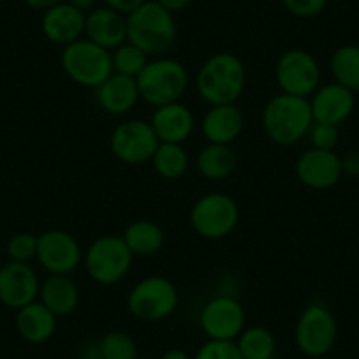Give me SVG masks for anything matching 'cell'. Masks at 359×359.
I'll list each match as a JSON object with an SVG mask.
<instances>
[{
  "label": "cell",
  "instance_id": "1",
  "mask_svg": "<svg viewBox=\"0 0 359 359\" xmlns=\"http://www.w3.org/2000/svg\"><path fill=\"white\" fill-rule=\"evenodd\" d=\"M247 83V71L240 57L220 51L206 58L196 76L198 95L208 106L236 104Z\"/></svg>",
  "mask_w": 359,
  "mask_h": 359
},
{
  "label": "cell",
  "instance_id": "2",
  "mask_svg": "<svg viewBox=\"0 0 359 359\" xmlns=\"http://www.w3.org/2000/svg\"><path fill=\"white\" fill-rule=\"evenodd\" d=\"M178 25L172 13L147 0L127 15V41L136 44L150 58L164 57L176 43Z\"/></svg>",
  "mask_w": 359,
  "mask_h": 359
},
{
  "label": "cell",
  "instance_id": "3",
  "mask_svg": "<svg viewBox=\"0 0 359 359\" xmlns=\"http://www.w3.org/2000/svg\"><path fill=\"white\" fill-rule=\"evenodd\" d=\"M313 126L309 99L280 94L269 99L262 109V129L273 143L291 147L309 136Z\"/></svg>",
  "mask_w": 359,
  "mask_h": 359
},
{
  "label": "cell",
  "instance_id": "4",
  "mask_svg": "<svg viewBox=\"0 0 359 359\" xmlns=\"http://www.w3.org/2000/svg\"><path fill=\"white\" fill-rule=\"evenodd\" d=\"M140 97L154 108L178 102L189 86V72L182 62L169 57L148 60L136 78Z\"/></svg>",
  "mask_w": 359,
  "mask_h": 359
},
{
  "label": "cell",
  "instance_id": "5",
  "mask_svg": "<svg viewBox=\"0 0 359 359\" xmlns=\"http://www.w3.org/2000/svg\"><path fill=\"white\" fill-rule=\"evenodd\" d=\"M133 259V252L122 236L102 234L88 245L83 254V264L95 284L115 285L127 277Z\"/></svg>",
  "mask_w": 359,
  "mask_h": 359
},
{
  "label": "cell",
  "instance_id": "6",
  "mask_svg": "<svg viewBox=\"0 0 359 359\" xmlns=\"http://www.w3.org/2000/svg\"><path fill=\"white\" fill-rule=\"evenodd\" d=\"M60 67L76 85L97 88L113 74L111 51L83 37L69 46H64Z\"/></svg>",
  "mask_w": 359,
  "mask_h": 359
},
{
  "label": "cell",
  "instance_id": "7",
  "mask_svg": "<svg viewBox=\"0 0 359 359\" xmlns=\"http://www.w3.org/2000/svg\"><path fill=\"white\" fill-rule=\"evenodd\" d=\"M178 305V289L162 275L141 278L127 296V309L130 316L143 323H161L171 317Z\"/></svg>",
  "mask_w": 359,
  "mask_h": 359
},
{
  "label": "cell",
  "instance_id": "8",
  "mask_svg": "<svg viewBox=\"0 0 359 359\" xmlns=\"http://www.w3.org/2000/svg\"><path fill=\"white\" fill-rule=\"evenodd\" d=\"M296 347L309 358H323L333 351L338 340L337 317L320 302L309 303L299 313L294 327Z\"/></svg>",
  "mask_w": 359,
  "mask_h": 359
},
{
  "label": "cell",
  "instance_id": "9",
  "mask_svg": "<svg viewBox=\"0 0 359 359\" xmlns=\"http://www.w3.org/2000/svg\"><path fill=\"white\" fill-rule=\"evenodd\" d=\"M240 208L231 196L210 192L201 196L191 210V226L205 240H222L236 229Z\"/></svg>",
  "mask_w": 359,
  "mask_h": 359
},
{
  "label": "cell",
  "instance_id": "10",
  "mask_svg": "<svg viewBox=\"0 0 359 359\" xmlns=\"http://www.w3.org/2000/svg\"><path fill=\"white\" fill-rule=\"evenodd\" d=\"M275 78L282 94L310 99L320 86L319 62L306 50L292 48L278 57Z\"/></svg>",
  "mask_w": 359,
  "mask_h": 359
},
{
  "label": "cell",
  "instance_id": "11",
  "mask_svg": "<svg viewBox=\"0 0 359 359\" xmlns=\"http://www.w3.org/2000/svg\"><path fill=\"white\" fill-rule=\"evenodd\" d=\"M245 320L243 305L229 294L213 296L199 312V326L208 340L234 341L245 330Z\"/></svg>",
  "mask_w": 359,
  "mask_h": 359
},
{
  "label": "cell",
  "instance_id": "12",
  "mask_svg": "<svg viewBox=\"0 0 359 359\" xmlns=\"http://www.w3.org/2000/svg\"><path fill=\"white\" fill-rule=\"evenodd\" d=\"M158 140L147 120H126L115 127L109 137V148L120 162L127 165L144 164L151 161Z\"/></svg>",
  "mask_w": 359,
  "mask_h": 359
},
{
  "label": "cell",
  "instance_id": "13",
  "mask_svg": "<svg viewBox=\"0 0 359 359\" xmlns=\"http://www.w3.org/2000/svg\"><path fill=\"white\" fill-rule=\"evenodd\" d=\"M36 259L50 275H71L83 261L81 245L64 229L44 231L37 236Z\"/></svg>",
  "mask_w": 359,
  "mask_h": 359
},
{
  "label": "cell",
  "instance_id": "14",
  "mask_svg": "<svg viewBox=\"0 0 359 359\" xmlns=\"http://www.w3.org/2000/svg\"><path fill=\"white\" fill-rule=\"evenodd\" d=\"M41 282L29 262L8 261L0 266V303L20 310L39 299Z\"/></svg>",
  "mask_w": 359,
  "mask_h": 359
},
{
  "label": "cell",
  "instance_id": "15",
  "mask_svg": "<svg viewBox=\"0 0 359 359\" xmlns=\"http://www.w3.org/2000/svg\"><path fill=\"white\" fill-rule=\"evenodd\" d=\"M296 176L305 187L327 191L341 180V161L334 150L309 148L296 161Z\"/></svg>",
  "mask_w": 359,
  "mask_h": 359
},
{
  "label": "cell",
  "instance_id": "16",
  "mask_svg": "<svg viewBox=\"0 0 359 359\" xmlns=\"http://www.w3.org/2000/svg\"><path fill=\"white\" fill-rule=\"evenodd\" d=\"M309 101L313 122L340 127L354 111L355 94H352L345 86L338 85L337 81H331L320 85Z\"/></svg>",
  "mask_w": 359,
  "mask_h": 359
},
{
  "label": "cell",
  "instance_id": "17",
  "mask_svg": "<svg viewBox=\"0 0 359 359\" xmlns=\"http://www.w3.org/2000/svg\"><path fill=\"white\" fill-rule=\"evenodd\" d=\"M86 15L65 0L53 8L46 9L41 18V29L50 43L58 46H69L85 36Z\"/></svg>",
  "mask_w": 359,
  "mask_h": 359
},
{
  "label": "cell",
  "instance_id": "18",
  "mask_svg": "<svg viewBox=\"0 0 359 359\" xmlns=\"http://www.w3.org/2000/svg\"><path fill=\"white\" fill-rule=\"evenodd\" d=\"M83 37L104 50L113 51L127 41V16L106 6H97L86 13Z\"/></svg>",
  "mask_w": 359,
  "mask_h": 359
},
{
  "label": "cell",
  "instance_id": "19",
  "mask_svg": "<svg viewBox=\"0 0 359 359\" xmlns=\"http://www.w3.org/2000/svg\"><path fill=\"white\" fill-rule=\"evenodd\" d=\"M150 126L158 143L184 144L194 133L196 118L189 106L178 101L155 108L150 118Z\"/></svg>",
  "mask_w": 359,
  "mask_h": 359
},
{
  "label": "cell",
  "instance_id": "20",
  "mask_svg": "<svg viewBox=\"0 0 359 359\" xmlns=\"http://www.w3.org/2000/svg\"><path fill=\"white\" fill-rule=\"evenodd\" d=\"M95 99L99 108L113 116H123L136 108L140 101L136 78L113 72L102 85L95 88Z\"/></svg>",
  "mask_w": 359,
  "mask_h": 359
},
{
  "label": "cell",
  "instance_id": "21",
  "mask_svg": "<svg viewBox=\"0 0 359 359\" xmlns=\"http://www.w3.org/2000/svg\"><path fill=\"white\" fill-rule=\"evenodd\" d=\"M245 118L236 104L210 106L203 115L201 134L206 143L233 144L243 130Z\"/></svg>",
  "mask_w": 359,
  "mask_h": 359
},
{
  "label": "cell",
  "instance_id": "22",
  "mask_svg": "<svg viewBox=\"0 0 359 359\" xmlns=\"http://www.w3.org/2000/svg\"><path fill=\"white\" fill-rule=\"evenodd\" d=\"M16 312H18L16 313V330H18L20 337L29 344H44L57 331L58 317L50 312L39 299L16 310Z\"/></svg>",
  "mask_w": 359,
  "mask_h": 359
},
{
  "label": "cell",
  "instance_id": "23",
  "mask_svg": "<svg viewBox=\"0 0 359 359\" xmlns=\"http://www.w3.org/2000/svg\"><path fill=\"white\" fill-rule=\"evenodd\" d=\"M39 302L57 317L71 316L79 305V289L69 275H50L41 282Z\"/></svg>",
  "mask_w": 359,
  "mask_h": 359
},
{
  "label": "cell",
  "instance_id": "24",
  "mask_svg": "<svg viewBox=\"0 0 359 359\" xmlns=\"http://www.w3.org/2000/svg\"><path fill=\"white\" fill-rule=\"evenodd\" d=\"M196 168L203 178L210 182H222L236 171L238 155L231 144L208 143L199 150Z\"/></svg>",
  "mask_w": 359,
  "mask_h": 359
},
{
  "label": "cell",
  "instance_id": "25",
  "mask_svg": "<svg viewBox=\"0 0 359 359\" xmlns=\"http://www.w3.org/2000/svg\"><path fill=\"white\" fill-rule=\"evenodd\" d=\"M122 238L134 257L136 255L148 257V255L157 254L164 247L165 241L162 227L151 220H136V222L129 224L123 231Z\"/></svg>",
  "mask_w": 359,
  "mask_h": 359
},
{
  "label": "cell",
  "instance_id": "26",
  "mask_svg": "<svg viewBox=\"0 0 359 359\" xmlns=\"http://www.w3.org/2000/svg\"><path fill=\"white\" fill-rule=\"evenodd\" d=\"M330 69L333 79L338 85L351 90L352 94H359V46L358 44H344L337 48L331 55Z\"/></svg>",
  "mask_w": 359,
  "mask_h": 359
},
{
  "label": "cell",
  "instance_id": "27",
  "mask_svg": "<svg viewBox=\"0 0 359 359\" xmlns=\"http://www.w3.org/2000/svg\"><path fill=\"white\" fill-rule=\"evenodd\" d=\"M234 341L243 359H273L277 352L275 334L264 326L245 327Z\"/></svg>",
  "mask_w": 359,
  "mask_h": 359
},
{
  "label": "cell",
  "instance_id": "28",
  "mask_svg": "<svg viewBox=\"0 0 359 359\" xmlns=\"http://www.w3.org/2000/svg\"><path fill=\"white\" fill-rule=\"evenodd\" d=\"M150 162L155 172L164 180H180L191 165V158L184 144L176 143L158 144Z\"/></svg>",
  "mask_w": 359,
  "mask_h": 359
},
{
  "label": "cell",
  "instance_id": "29",
  "mask_svg": "<svg viewBox=\"0 0 359 359\" xmlns=\"http://www.w3.org/2000/svg\"><path fill=\"white\" fill-rule=\"evenodd\" d=\"M148 60H150V57L143 50H140L136 44L129 43V41H126L122 46L115 48L111 51L113 72L129 76V78H137L140 72L144 69V65L148 64Z\"/></svg>",
  "mask_w": 359,
  "mask_h": 359
},
{
  "label": "cell",
  "instance_id": "30",
  "mask_svg": "<svg viewBox=\"0 0 359 359\" xmlns=\"http://www.w3.org/2000/svg\"><path fill=\"white\" fill-rule=\"evenodd\" d=\"M101 359H137L140 348L136 340L126 331H109L99 340Z\"/></svg>",
  "mask_w": 359,
  "mask_h": 359
},
{
  "label": "cell",
  "instance_id": "31",
  "mask_svg": "<svg viewBox=\"0 0 359 359\" xmlns=\"http://www.w3.org/2000/svg\"><path fill=\"white\" fill-rule=\"evenodd\" d=\"M6 252H8L9 261L30 262L32 259H36L37 254V236L32 233H27V231L13 234L9 238Z\"/></svg>",
  "mask_w": 359,
  "mask_h": 359
},
{
  "label": "cell",
  "instance_id": "32",
  "mask_svg": "<svg viewBox=\"0 0 359 359\" xmlns=\"http://www.w3.org/2000/svg\"><path fill=\"white\" fill-rule=\"evenodd\" d=\"M192 359H243L236 347V341L206 340L196 351Z\"/></svg>",
  "mask_w": 359,
  "mask_h": 359
},
{
  "label": "cell",
  "instance_id": "33",
  "mask_svg": "<svg viewBox=\"0 0 359 359\" xmlns=\"http://www.w3.org/2000/svg\"><path fill=\"white\" fill-rule=\"evenodd\" d=\"M310 143L312 148H319V150H334L340 141V130L337 126L331 123H320L313 122V126L309 130Z\"/></svg>",
  "mask_w": 359,
  "mask_h": 359
},
{
  "label": "cell",
  "instance_id": "34",
  "mask_svg": "<svg viewBox=\"0 0 359 359\" xmlns=\"http://www.w3.org/2000/svg\"><path fill=\"white\" fill-rule=\"evenodd\" d=\"M282 6L298 18H313L326 9L330 0H280Z\"/></svg>",
  "mask_w": 359,
  "mask_h": 359
},
{
  "label": "cell",
  "instance_id": "35",
  "mask_svg": "<svg viewBox=\"0 0 359 359\" xmlns=\"http://www.w3.org/2000/svg\"><path fill=\"white\" fill-rule=\"evenodd\" d=\"M341 161V172L345 176H352V178H358L359 176V151L351 150L345 155L340 157Z\"/></svg>",
  "mask_w": 359,
  "mask_h": 359
},
{
  "label": "cell",
  "instance_id": "36",
  "mask_svg": "<svg viewBox=\"0 0 359 359\" xmlns=\"http://www.w3.org/2000/svg\"><path fill=\"white\" fill-rule=\"evenodd\" d=\"M102 6H106V8L109 9H115V11L122 13V15H130V13L134 11V9L140 8L143 2H147V0H101Z\"/></svg>",
  "mask_w": 359,
  "mask_h": 359
},
{
  "label": "cell",
  "instance_id": "37",
  "mask_svg": "<svg viewBox=\"0 0 359 359\" xmlns=\"http://www.w3.org/2000/svg\"><path fill=\"white\" fill-rule=\"evenodd\" d=\"M155 2L161 4L164 9H168L169 13H172V15H176L180 11H185L194 0H155Z\"/></svg>",
  "mask_w": 359,
  "mask_h": 359
},
{
  "label": "cell",
  "instance_id": "38",
  "mask_svg": "<svg viewBox=\"0 0 359 359\" xmlns=\"http://www.w3.org/2000/svg\"><path fill=\"white\" fill-rule=\"evenodd\" d=\"M79 359H101V352H99V340L88 341L79 351Z\"/></svg>",
  "mask_w": 359,
  "mask_h": 359
},
{
  "label": "cell",
  "instance_id": "39",
  "mask_svg": "<svg viewBox=\"0 0 359 359\" xmlns=\"http://www.w3.org/2000/svg\"><path fill=\"white\" fill-rule=\"evenodd\" d=\"M23 4L29 6V8L37 9V11H46V9L53 8V6L60 4V2H65V0H22Z\"/></svg>",
  "mask_w": 359,
  "mask_h": 359
},
{
  "label": "cell",
  "instance_id": "40",
  "mask_svg": "<svg viewBox=\"0 0 359 359\" xmlns=\"http://www.w3.org/2000/svg\"><path fill=\"white\" fill-rule=\"evenodd\" d=\"M67 2L86 15L88 11H92V9L97 8V4L101 2V0H67Z\"/></svg>",
  "mask_w": 359,
  "mask_h": 359
},
{
  "label": "cell",
  "instance_id": "41",
  "mask_svg": "<svg viewBox=\"0 0 359 359\" xmlns=\"http://www.w3.org/2000/svg\"><path fill=\"white\" fill-rule=\"evenodd\" d=\"M158 359H192V358L189 352L182 351V348H169V351L162 352Z\"/></svg>",
  "mask_w": 359,
  "mask_h": 359
},
{
  "label": "cell",
  "instance_id": "42",
  "mask_svg": "<svg viewBox=\"0 0 359 359\" xmlns=\"http://www.w3.org/2000/svg\"><path fill=\"white\" fill-rule=\"evenodd\" d=\"M137 359H154V358H150V355H141L140 354V358H137Z\"/></svg>",
  "mask_w": 359,
  "mask_h": 359
}]
</instances>
